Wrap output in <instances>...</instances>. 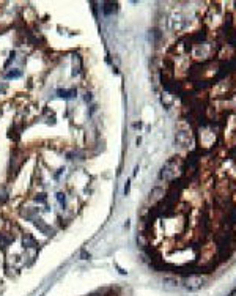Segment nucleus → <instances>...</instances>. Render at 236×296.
I'll return each instance as SVG.
<instances>
[{"mask_svg": "<svg viewBox=\"0 0 236 296\" xmlns=\"http://www.w3.org/2000/svg\"><path fill=\"white\" fill-rule=\"evenodd\" d=\"M180 173H184V164H183L180 156H173L172 159H168V161L162 165L159 178H162V180H165V181H173L178 178Z\"/></svg>", "mask_w": 236, "mask_h": 296, "instance_id": "nucleus-1", "label": "nucleus"}, {"mask_svg": "<svg viewBox=\"0 0 236 296\" xmlns=\"http://www.w3.org/2000/svg\"><path fill=\"white\" fill-rule=\"evenodd\" d=\"M214 52H216V43H211L208 40H205L202 43H197V44H192V54H194V57L202 60L203 63L206 60H210V58H212Z\"/></svg>", "mask_w": 236, "mask_h": 296, "instance_id": "nucleus-2", "label": "nucleus"}, {"mask_svg": "<svg viewBox=\"0 0 236 296\" xmlns=\"http://www.w3.org/2000/svg\"><path fill=\"white\" fill-rule=\"evenodd\" d=\"M205 282H206V279H205L203 276L191 274L189 277L184 279V288H186V290H189V291H197V290H200V288L205 285Z\"/></svg>", "mask_w": 236, "mask_h": 296, "instance_id": "nucleus-3", "label": "nucleus"}, {"mask_svg": "<svg viewBox=\"0 0 236 296\" xmlns=\"http://www.w3.org/2000/svg\"><path fill=\"white\" fill-rule=\"evenodd\" d=\"M192 142V139H191V131H183V129H180L176 132V143L180 147H187L189 143Z\"/></svg>", "mask_w": 236, "mask_h": 296, "instance_id": "nucleus-4", "label": "nucleus"}, {"mask_svg": "<svg viewBox=\"0 0 236 296\" xmlns=\"http://www.w3.org/2000/svg\"><path fill=\"white\" fill-rule=\"evenodd\" d=\"M165 189L162 188V186H156V188H153L151 189V192H150V202H161L162 198L165 197Z\"/></svg>", "mask_w": 236, "mask_h": 296, "instance_id": "nucleus-5", "label": "nucleus"}, {"mask_svg": "<svg viewBox=\"0 0 236 296\" xmlns=\"http://www.w3.org/2000/svg\"><path fill=\"white\" fill-rule=\"evenodd\" d=\"M22 244H24V247H38V241L33 238L32 235H29V233H25L24 235V239H22Z\"/></svg>", "mask_w": 236, "mask_h": 296, "instance_id": "nucleus-6", "label": "nucleus"}, {"mask_svg": "<svg viewBox=\"0 0 236 296\" xmlns=\"http://www.w3.org/2000/svg\"><path fill=\"white\" fill-rule=\"evenodd\" d=\"M117 3H112V2H107V3H104L102 5V11H104V14H113L115 11H117Z\"/></svg>", "mask_w": 236, "mask_h": 296, "instance_id": "nucleus-7", "label": "nucleus"}, {"mask_svg": "<svg viewBox=\"0 0 236 296\" xmlns=\"http://www.w3.org/2000/svg\"><path fill=\"white\" fill-rule=\"evenodd\" d=\"M57 93H58V96H60V98L68 99V98H72V96L76 95V90H58Z\"/></svg>", "mask_w": 236, "mask_h": 296, "instance_id": "nucleus-8", "label": "nucleus"}, {"mask_svg": "<svg viewBox=\"0 0 236 296\" xmlns=\"http://www.w3.org/2000/svg\"><path fill=\"white\" fill-rule=\"evenodd\" d=\"M10 241H11V238H8V236H5L3 233H0V247L2 249H5L6 246L10 244Z\"/></svg>", "mask_w": 236, "mask_h": 296, "instance_id": "nucleus-9", "label": "nucleus"}, {"mask_svg": "<svg viewBox=\"0 0 236 296\" xmlns=\"http://www.w3.org/2000/svg\"><path fill=\"white\" fill-rule=\"evenodd\" d=\"M19 76H21V71L16 69V71H10L8 74H6V79H13V77H19Z\"/></svg>", "mask_w": 236, "mask_h": 296, "instance_id": "nucleus-10", "label": "nucleus"}, {"mask_svg": "<svg viewBox=\"0 0 236 296\" xmlns=\"http://www.w3.org/2000/svg\"><path fill=\"white\" fill-rule=\"evenodd\" d=\"M46 198H47V197H46V194H38V195L35 197V200H36V202H40V203H44V202H46Z\"/></svg>", "mask_w": 236, "mask_h": 296, "instance_id": "nucleus-11", "label": "nucleus"}, {"mask_svg": "<svg viewBox=\"0 0 236 296\" xmlns=\"http://www.w3.org/2000/svg\"><path fill=\"white\" fill-rule=\"evenodd\" d=\"M57 200H58L61 205H65V200H66V197H65V194H63V192H58V194H57Z\"/></svg>", "mask_w": 236, "mask_h": 296, "instance_id": "nucleus-12", "label": "nucleus"}, {"mask_svg": "<svg viewBox=\"0 0 236 296\" xmlns=\"http://www.w3.org/2000/svg\"><path fill=\"white\" fill-rule=\"evenodd\" d=\"M129 191H131V181H126V186H125V195H129Z\"/></svg>", "mask_w": 236, "mask_h": 296, "instance_id": "nucleus-13", "label": "nucleus"}, {"mask_svg": "<svg viewBox=\"0 0 236 296\" xmlns=\"http://www.w3.org/2000/svg\"><path fill=\"white\" fill-rule=\"evenodd\" d=\"M80 257H82V258H84V260H87V258H90V254H87V252H85V251H84V252H82V254H80Z\"/></svg>", "mask_w": 236, "mask_h": 296, "instance_id": "nucleus-14", "label": "nucleus"}, {"mask_svg": "<svg viewBox=\"0 0 236 296\" xmlns=\"http://www.w3.org/2000/svg\"><path fill=\"white\" fill-rule=\"evenodd\" d=\"M140 126H142L140 121H139V123H134V128H140Z\"/></svg>", "mask_w": 236, "mask_h": 296, "instance_id": "nucleus-15", "label": "nucleus"}, {"mask_svg": "<svg viewBox=\"0 0 236 296\" xmlns=\"http://www.w3.org/2000/svg\"><path fill=\"white\" fill-rule=\"evenodd\" d=\"M228 296H236V288H235V290H233V291H231V293H230V295H228Z\"/></svg>", "mask_w": 236, "mask_h": 296, "instance_id": "nucleus-16", "label": "nucleus"}]
</instances>
